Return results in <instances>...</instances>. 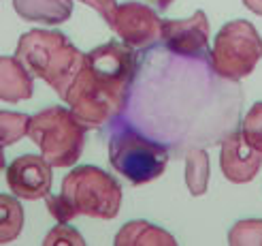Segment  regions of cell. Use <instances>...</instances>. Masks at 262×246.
Masks as SVG:
<instances>
[{
	"instance_id": "obj_13",
	"label": "cell",
	"mask_w": 262,
	"mask_h": 246,
	"mask_svg": "<svg viewBox=\"0 0 262 246\" xmlns=\"http://www.w3.org/2000/svg\"><path fill=\"white\" fill-rule=\"evenodd\" d=\"M117 246H175L177 240L166 229L147 221H130L115 236Z\"/></svg>"
},
{
	"instance_id": "obj_21",
	"label": "cell",
	"mask_w": 262,
	"mask_h": 246,
	"mask_svg": "<svg viewBox=\"0 0 262 246\" xmlns=\"http://www.w3.org/2000/svg\"><path fill=\"white\" fill-rule=\"evenodd\" d=\"M79 3H83V5L92 7L94 11H98V15H100L104 22H107V24H111L113 13H115V7H117L115 0H79Z\"/></svg>"
},
{
	"instance_id": "obj_2",
	"label": "cell",
	"mask_w": 262,
	"mask_h": 246,
	"mask_svg": "<svg viewBox=\"0 0 262 246\" xmlns=\"http://www.w3.org/2000/svg\"><path fill=\"white\" fill-rule=\"evenodd\" d=\"M83 51L77 49L60 30L34 28L19 36L15 58L32 77L43 80L64 99L71 82L83 67Z\"/></svg>"
},
{
	"instance_id": "obj_23",
	"label": "cell",
	"mask_w": 262,
	"mask_h": 246,
	"mask_svg": "<svg viewBox=\"0 0 262 246\" xmlns=\"http://www.w3.org/2000/svg\"><path fill=\"white\" fill-rule=\"evenodd\" d=\"M147 3H151L156 9H160V11H166L168 7L175 3V0H147Z\"/></svg>"
},
{
	"instance_id": "obj_11",
	"label": "cell",
	"mask_w": 262,
	"mask_h": 246,
	"mask_svg": "<svg viewBox=\"0 0 262 246\" xmlns=\"http://www.w3.org/2000/svg\"><path fill=\"white\" fill-rule=\"evenodd\" d=\"M34 92V77L15 56H0V101L19 103Z\"/></svg>"
},
{
	"instance_id": "obj_10",
	"label": "cell",
	"mask_w": 262,
	"mask_h": 246,
	"mask_svg": "<svg viewBox=\"0 0 262 246\" xmlns=\"http://www.w3.org/2000/svg\"><path fill=\"white\" fill-rule=\"evenodd\" d=\"M162 41L177 56H201L209 45L207 13L194 11L188 20H164Z\"/></svg>"
},
{
	"instance_id": "obj_3",
	"label": "cell",
	"mask_w": 262,
	"mask_h": 246,
	"mask_svg": "<svg viewBox=\"0 0 262 246\" xmlns=\"http://www.w3.org/2000/svg\"><path fill=\"white\" fill-rule=\"evenodd\" d=\"M51 167H73L85 146V126L67 107H47L30 116L28 135Z\"/></svg>"
},
{
	"instance_id": "obj_18",
	"label": "cell",
	"mask_w": 262,
	"mask_h": 246,
	"mask_svg": "<svg viewBox=\"0 0 262 246\" xmlns=\"http://www.w3.org/2000/svg\"><path fill=\"white\" fill-rule=\"evenodd\" d=\"M241 133L254 148L262 150V101L254 103V105L250 107V111L245 113Z\"/></svg>"
},
{
	"instance_id": "obj_1",
	"label": "cell",
	"mask_w": 262,
	"mask_h": 246,
	"mask_svg": "<svg viewBox=\"0 0 262 246\" xmlns=\"http://www.w3.org/2000/svg\"><path fill=\"white\" fill-rule=\"evenodd\" d=\"M135 75V49L109 41L83 56V67L75 75L62 101L85 128L104 126L126 109Z\"/></svg>"
},
{
	"instance_id": "obj_4",
	"label": "cell",
	"mask_w": 262,
	"mask_h": 246,
	"mask_svg": "<svg viewBox=\"0 0 262 246\" xmlns=\"http://www.w3.org/2000/svg\"><path fill=\"white\" fill-rule=\"evenodd\" d=\"M60 195L69 201L77 216H92L109 221L122 205V186L96 165H79L62 180Z\"/></svg>"
},
{
	"instance_id": "obj_15",
	"label": "cell",
	"mask_w": 262,
	"mask_h": 246,
	"mask_svg": "<svg viewBox=\"0 0 262 246\" xmlns=\"http://www.w3.org/2000/svg\"><path fill=\"white\" fill-rule=\"evenodd\" d=\"M209 172H211V167H209V154L205 150L196 148V150L188 152V157H186V184L194 197H201L207 193Z\"/></svg>"
},
{
	"instance_id": "obj_5",
	"label": "cell",
	"mask_w": 262,
	"mask_h": 246,
	"mask_svg": "<svg viewBox=\"0 0 262 246\" xmlns=\"http://www.w3.org/2000/svg\"><path fill=\"white\" fill-rule=\"evenodd\" d=\"M109 161L117 174H122L130 184H149L166 172L168 150L151 141L135 128L124 126L109 139Z\"/></svg>"
},
{
	"instance_id": "obj_7",
	"label": "cell",
	"mask_w": 262,
	"mask_h": 246,
	"mask_svg": "<svg viewBox=\"0 0 262 246\" xmlns=\"http://www.w3.org/2000/svg\"><path fill=\"white\" fill-rule=\"evenodd\" d=\"M109 26L122 43L133 49H147L162 39V20L154 9L135 0L117 5Z\"/></svg>"
},
{
	"instance_id": "obj_20",
	"label": "cell",
	"mask_w": 262,
	"mask_h": 246,
	"mask_svg": "<svg viewBox=\"0 0 262 246\" xmlns=\"http://www.w3.org/2000/svg\"><path fill=\"white\" fill-rule=\"evenodd\" d=\"M45 203H47V210H49V214L56 218L58 223H69V221H73V218L77 216L75 212H73V208L69 205V201L64 199L62 195H45Z\"/></svg>"
},
{
	"instance_id": "obj_12",
	"label": "cell",
	"mask_w": 262,
	"mask_h": 246,
	"mask_svg": "<svg viewBox=\"0 0 262 246\" xmlns=\"http://www.w3.org/2000/svg\"><path fill=\"white\" fill-rule=\"evenodd\" d=\"M13 9L26 22L58 26L73 15V0H13Z\"/></svg>"
},
{
	"instance_id": "obj_6",
	"label": "cell",
	"mask_w": 262,
	"mask_h": 246,
	"mask_svg": "<svg viewBox=\"0 0 262 246\" xmlns=\"http://www.w3.org/2000/svg\"><path fill=\"white\" fill-rule=\"evenodd\" d=\"M262 58V36L247 20H232L220 28L211 47V67L224 80L239 82Z\"/></svg>"
},
{
	"instance_id": "obj_9",
	"label": "cell",
	"mask_w": 262,
	"mask_h": 246,
	"mask_svg": "<svg viewBox=\"0 0 262 246\" xmlns=\"http://www.w3.org/2000/svg\"><path fill=\"white\" fill-rule=\"evenodd\" d=\"M220 167L228 182L247 184L256 178V174L262 167V150L254 148L250 141L243 137L241 131L230 133L222 141Z\"/></svg>"
},
{
	"instance_id": "obj_22",
	"label": "cell",
	"mask_w": 262,
	"mask_h": 246,
	"mask_svg": "<svg viewBox=\"0 0 262 246\" xmlns=\"http://www.w3.org/2000/svg\"><path fill=\"white\" fill-rule=\"evenodd\" d=\"M243 5L256 15H262V0H243Z\"/></svg>"
},
{
	"instance_id": "obj_17",
	"label": "cell",
	"mask_w": 262,
	"mask_h": 246,
	"mask_svg": "<svg viewBox=\"0 0 262 246\" xmlns=\"http://www.w3.org/2000/svg\"><path fill=\"white\" fill-rule=\"evenodd\" d=\"M232 246H262V218H243L228 231Z\"/></svg>"
},
{
	"instance_id": "obj_16",
	"label": "cell",
	"mask_w": 262,
	"mask_h": 246,
	"mask_svg": "<svg viewBox=\"0 0 262 246\" xmlns=\"http://www.w3.org/2000/svg\"><path fill=\"white\" fill-rule=\"evenodd\" d=\"M28 113L21 111H0V146H13L28 135Z\"/></svg>"
},
{
	"instance_id": "obj_19",
	"label": "cell",
	"mask_w": 262,
	"mask_h": 246,
	"mask_svg": "<svg viewBox=\"0 0 262 246\" xmlns=\"http://www.w3.org/2000/svg\"><path fill=\"white\" fill-rule=\"evenodd\" d=\"M43 244L45 246H56V244H69V246H75L77 244V246H83L85 240H83V236L79 234V231H77L75 227H71L69 223H58L45 236Z\"/></svg>"
},
{
	"instance_id": "obj_24",
	"label": "cell",
	"mask_w": 262,
	"mask_h": 246,
	"mask_svg": "<svg viewBox=\"0 0 262 246\" xmlns=\"http://www.w3.org/2000/svg\"><path fill=\"white\" fill-rule=\"evenodd\" d=\"M7 169V159H5V150L3 146H0V172H5Z\"/></svg>"
},
{
	"instance_id": "obj_14",
	"label": "cell",
	"mask_w": 262,
	"mask_h": 246,
	"mask_svg": "<svg viewBox=\"0 0 262 246\" xmlns=\"http://www.w3.org/2000/svg\"><path fill=\"white\" fill-rule=\"evenodd\" d=\"M26 214L15 195L0 193V244L13 242L24 229Z\"/></svg>"
},
{
	"instance_id": "obj_8",
	"label": "cell",
	"mask_w": 262,
	"mask_h": 246,
	"mask_svg": "<svg viewBox=\"0 0 262 246\" xmlns=\"http://www.w3.org/2000/svg\"><path fill=\"white\" fill-rule=\"evenodd\" d=\"M54 167L41 154H24L7 165V184L17 199H45L54 182Z\"/></svg>"
}]
</instances>
